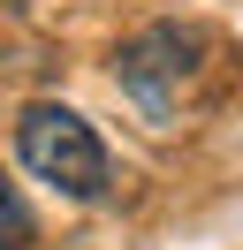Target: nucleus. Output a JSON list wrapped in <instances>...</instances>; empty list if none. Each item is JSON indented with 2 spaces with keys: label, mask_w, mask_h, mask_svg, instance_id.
<instances>
[{
  "label": "nucleus",
  "mask_w": 243,
  "mask_h": 250,
  "mask_svg": "<svg viewBox=\"0 0 243 250\" xmlns=\"http://www.w3.org/2000/svg\"><path fill=\"white\" fill-rule=\"evenodd\" d=\"M213 61H228V53L213 46L205 31H190V23H152V31H137L129 46L114 53V76H122V91H129L152 122H182V114H197L213 99Z\"/></svg>",
  "instance_id": "nucleus-1"
},
{
  "label": "nucleus",
  "mask_w": 243,
  "mask_h": 250,
  "mask_svg": "<svg viewBox=\"0 0 243 250\" xmlns=\"http://www.w3.org/2000/svg\"><path fill=\"white\" fill-rule=\"evenodd\" d=\"M15 152H23V167L38 174V182H53L61 197H106V152L99 137H91L84 114L53 106V99H38V106L15 114Z\"/></svg>",
  "instance_id": "nucleus-2"
},
{
  "label": "nucleus",
  "mask_w": 243,
  "mask_h": 250,
  "mask_svg": "<svg viewBox=\"0 0 243 250\" xmlns=\"http://www.w3.org/2000/svg\"><path fill=\"white\" fill-rule=\"evenodd\" d=\"M30 235H38V228H30V212H23V197H15V189L0 182V250H23Z\"/></svg>",
  "instance_id": "nucleus-3"
}]
</instances>
